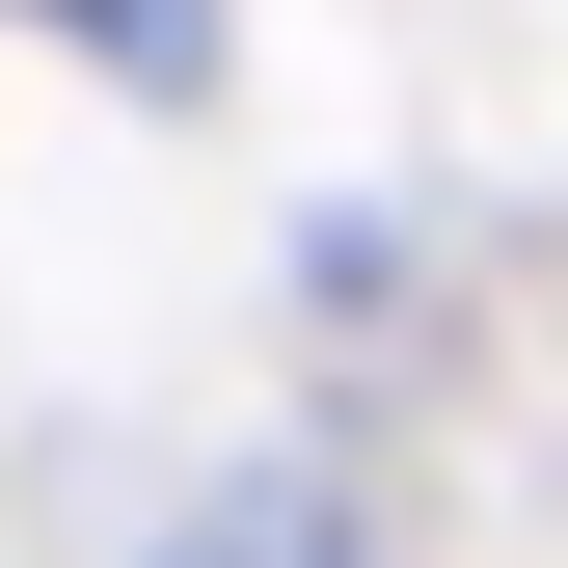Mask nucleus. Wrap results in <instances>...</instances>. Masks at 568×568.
I'll return each mask as SVG.
<instances>
[{
  "instance_id": "f03ea898",
  "label": "nucleus",
  "mask_w": 568,
  "mask_h": 568,
  "mask_svg": "<svg viewBox=\"0 0 568 568\" xmlns=\"http://www.w3.org/2000/svg\"><path fill=\"white\" fill-rule=\"evenodd\" d=\"M82 54H135V82H217V0H54Z\"/></svg>"
},
{
  "instance_id": "f257e3e1",
  "label": "nucleus",
  "mask_w": 568,
  "mask_h": 568,
  "mask_svg": "<svg viewBox=\"0 0 568 568\" xmlns=\"http://www.w3.org/2000/svg\"><path fill=\"white\" fill-rule=\"evenodd\" d=\"M163 568H352V515L271 460V487H190V541H163Z\"/></svg>"
}]
</instances>
